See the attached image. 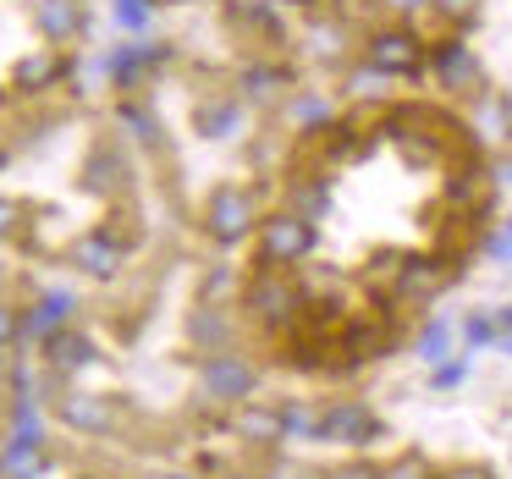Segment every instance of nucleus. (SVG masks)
I'll use <instances>...</instances> for the list:
<instances>
[{
	"label": "nucleus",
	"instance_id": "1",
	"mask_svg": "<svg viewBox=\"0 0 512 479\" xmlns=\"http://www.w3.org/2000/svg\"><path fill=\"white\" fill-rule=\"evenodd\" d=\"M314 243H320V232H314V221L298 210H281V215H270V221H259V265L265 270L303 265V259L314 254Z\"/></svg>",
	"mask_w": 512,
	"mask_h": 479
},
{
	"label": "nucleus",
	"instance_id": "2",
	"mask_svg": "<svg viewBox=\"0 0 512 479\" xmlns=\"http://www.w3.org/2000/svg\"><path fill=\"white\" fill-rule=\"evenodd\" d=\"M380 435H386V424H380V413L369 408V402L358 397H336L320 408V430H314V441L325 446H353V452H364V446H375Z\"/></svg>",
	"mask_w": 512,
	"mask_h": 479
},
{
	"label": "nucleus",
	"instance_id": "3",
	"mask_svg": "<svg viewBox=\"0 0 512 479\" xmlns=\"http://www.w3.org/2000/svg\"><path fill=\"white\" fill-rule=\"evenodd\" d=\"M254 193L248 188H237V182H226V188H215L210 199H204V232L215 237L221 248H232V243H243L248 232H254Z\"/></svg>",
	"mask_w": 512,
	"mask_h": 479
},
{
	"label": "nucleus",
	"instance_id": "4",
	"mask_svg": "<svg viewBox=\"0 0 512 479\" xmlns=\"http://www.w3.org/2000/svg\"><path fill=\"white\" fill-rule=\"evenodd\" d=\"M199 386H204L210 402H237V408H243V402L254 397V386H259V369L248 364V358H237V353H215V358H204Z\"/></svg>",
	"mask_w": 512,
	"mask_h": 479
},
{
	"label": "nucleus",
	"instance_id": "5",
	"mask_svg": "<svg viewBox=\"0 0 512 479\" xmlns=\"http://www.w3.org/2000/svg\"><path fill=\"white\" fill-rule=\"evenodd\" d=\"M369 67H380L386 78H413V72L424 67V39L408 34V28H380L375 39H369Z\"/></svg>",
	"mask_w": 512,
	"mask_h": 479
},
{
	"label": "nucleus",
	"instance_id": "6",
	"mask_svg": "<svg viewBox=\"0 0 512 479\" xmlns=\"http://www.w3.org/2000/svg\"><path fill=\"white\" fill-rule=\"evenodd\" d=\"M56 413H61L67 430H83V435H105L116 424V408L100 397V391H67V397L56 402Z\"/></svg>",
	"mask_w": 512,
	"mask_h": 479
},
{
	"label": "nucleus",
	"instance_id": "7",
	"mask_svg": "<svg viewBox=\"0 0 512 479\" xmlns=\"http://www.w3.org/2000/svg\"><path fill=\"white\" fill-rule=\"evenodd\" d=\"M430 67H435V78H441V89H479V56L463 45V39H441L435 45V56H430Z\"/></svg>",
	"mask_w": 512,
	"mask_h": 479
},
{
	"label": "nucleus",
	"instance_id": "8",
	"mask_svg": "<svg viewBox=\"0 0 512 479\" xmlns=\"http://www.w3.org/2000/svg\"><path fill=\"white\" fill-rule=\"evenodd\" d=\"M72 265H78L83 276H94V281H111L116 270H122V243L105 237V232H89V237L72 243Z\"/></svg>",
	"mask_w": 512,
	"mask_h": 479
},
{
	"label": "nucleus",
	"instance_id": "9",
	"mask_svg": "<svg viewBox=\"0 0 512 479\" xmlns=\"http://www.w3.org/2000/svg\"><path fill=\"white\" fill-rule=\"evenodd\" d=\"M292 303H298V292H292V281H281L276 270H265V276H259L254 287H248V309H254L265 325L292 320Z\"/></svg>",
	"mask_w": 512,
	"mask_h": 479
},
{
	"label": "nucleus",
	"instance_id": "10",
	"mask_svg": "<svg viewBox=\"0 0 512 479\" xmlns=\"http://www.w3.org/2000/svg\"><path fill=\"white\" fill-rule=\"evenodd\" d=\"M45 358H50V369H56V375H78V369L100 364V347H94L83 331H56L45 342Z\"/></svg>",
	"mask_w": 512,
	"mask_h": 479
},
{
	"label": "nucleus",
	"instance_id": "11",
	"mask_svg": "<svg viewBox=\"0 0 512 479\" xmlns=\"http://www.w3.org/2000/svg\"><path fill=\"white\" fill-rule=\"evenodd\" d=\"M72 309H78V298H72L67 287H50L45 298L28 309V320H23V336H56V331H67V320H72Z\"/></svg>",
	"mask_w": 512,
	"mask_h": 479
},
{
	"label": "nucleus",
	"instance_id": "12",
	"mask_svg": "<svg viewBox=\"0 0 512 479\" xmlns=\"http://www.w3.org/2000/svg\"><path fill=\"white\" fill-rule=\"evenodd\" d=\"M45 468H50L45 441H34V435H12L6 452H0V479H39Z\"/></svg>",
	"mask_w": 512,
	"mask_h": 479
},
{
	"label": "nucleus",
	"instance_id": "13",
	"mask_svg": "<svg viewBox=\"0 0 512 479\" xmlns=\"http://www.w3.org/2000/svg\"><path fill=\"white\" fill-rule=\"evenodd\" d=\"M474 133H479V144H507L512 138V94H479Z\"/></svg>",
	"mask_w": 512,
	"mask_h": 479
},
{
	"label": "nucleus",
	"instance_id": "14",
	"mask_svg": "<svg viewBox=\"0 0 512 479\" xmlns=\"http://www.w3.org/2000/svg\"><path fill=\"white\" fill-rule=\"evenodd\" d=\"M34 23H39V34H45L50 45H67V39L83 28V6L78 0H39Z\"/></svg>",
	"mask_w": 512,
	"mask_h": 479
},
{
	"label": "nucleus",
	"instance_id": "15",
	"mask_svg": "<svg viewBox=\"0 0 512 479\" xmlns=\"http://www.w3.org/2000/svg\"><path fill=\"white\" fill-rule=\"evenodd\" d=\"M193 122H199L204 138H237L243 133V105L237 100H204L199 111H193Z\"/></svg>",
	"mask_w": 512,
	"mask_h": 479
},
{
	"label": "nucleus",
	"instance_id": "16",
	"mask_svg": "<svg viewBox=\"0 0 512 479\" xmlns=\"http://www.w3.org/2000/svg\"><path fill=\"white\" fill-rule=\"evenodd\" d=\"M237 435L254 441V446L287 441V435H281V408H254V402H243V413H237Z\"/></svg>",
	"mask_w": 512,
	"mask_h": 479
},
{
	"label": "nucleus",
	"instance_id": "17",
	"mask_svg": "<svg viewBox=\"0 0 512 479\" xmlns=\"http://www.w3.org/2000/svg\"><path fill=\"white\" fill-rule=\"evenodd\" d=\"M287 116H292V127H325L336 116V100H331V94L303 89V94H292V100H287Z\"/></svg>",
	"mask_w": 512,
	"mask_h": 479
},
{
	"label": "nucleus",
	"instance_id": "18",
	"mask_svg": "<svg viewBox=\"0 0 512 479\" xmlns=\"http://www.w3.org/2000/svg\"><path fill=\"white\" fill-rule=\"evenodd\" d=\"M413 347H419V358H424L430 369L446 364V353H452V320H446V314H435V320L419 331V342H413Z\"/></svg>",
	"mask_w": 512,
	"mask_h": 479
},
{
	"label": "nucleus",
	"instance_id": "19",
	"mask_svg": "<svg viewBox=\"0 0 512 479\" xmlns=\"http://www.w3.org/2000/svg\"><path fill=\"white\" fill-rule=\"evenodd\" d=\"M303 39H309V50H314L320 61H336V56L347 50V28L336 23V17H320V23H309V34H303Z\"/></svg>",
	"mask_w": 512,
	"mask_h": 479
},
{
	"label": "nucleus",
	"instance_id": "20",
	"mask_svg": "<svg viewBox=\"0 0 512 479\" xmlns=\"http://www.w3.org/2000/svg\"><path fill=\"white\" fill-rule=\"evenodd\" d=\"M496 336H501L496 309H474V314L463 320V347H468V353H479V347H496Z\"/></svg>",
	"mask_w": 512,
	"mask_h": 479
},
{
	"label": "nucleus",
	"instance_id": "21",
	"mask_svg": "<svg viewBox=\"0 0 512 479\" xmlns=\"http://www.w3.org/2000/svg\"><path fill=\"white\" fill-rule=\"evenodd\" d=\"M314 430H320V413L303 408V402H281V435H292V441H314Z\"/></svg>",
	"mask_w": 512,
	"mask_h": 479
},
{
	"label": "nucleus",
	"instance_id": "22",
	"mask_svg": "<svg viewBox=\"0 0 512 479\" xmlns=\"http://www.w3.org/2000/svg\"><path fill=\"white\" fill-rule=\"evenodd\" d=\"M380 479H441V474H435V463L424 452H397L386 468H380Z\"/></svg>",
	"mask_w": 512,
	"mask_h": 479
},
{
	"label": "nucleus",
	"instance_id": "23",
	"mask_svg": "<svg viewBox=\"0 0 512 479\" xmlns=\"http://www.w3.org/2000/svg\"><path fill=\"white\" fill-rule=\"evenodd\" d=\"M386 83H391V78H386L380 67H369V61L347 72V94H353V100H380V94H386Z\"/></svg>",
	"mask_w": 512,
	"mask_h": 479
},
{
	"label": "nucleus",
	"instance_id": "24",
	"mask_svg": "<svg viewBox=\"0 0 512 479\" xmlns=\"http://www.w3.org/2000/svg\"><path fill=\"white\" fill-rule=\"evenodd\" d=\"M243 89L254 94V100H270V94L287 89V72H281V67H248L243 72Z\"/></svg>",
	"mask_w": 512,
	"mask_h": 479
},
{
	"label": "nucleus",
	"instance_id": "25",
	"mask_svg": "<svg viewBox=\"0 0 512 479\" xmlns=\"http://www.w3.org/2000/svg\"><path fill=\"white\" fill-rule=\"evenodd\" d=\"M111 17L122 28H133V34H144L149 17H155V0H111Z\"/></svg>",
	"mask_w": 512,
	"mask_h": 479
},
{
	"label": "nucleus",
	"instance_id": "26",
	"mask_svg": "<svg viewBox=\"0 0 512 479\" xmlns=\"http://www.w3.org/2000/svg\"><path fill=\"white\" fill-rule=\"evenodd\" d=\"M122 127H133V138L138 144H160V127H155V116L149 111H138V105H122V116H116Z\"/></svg>",
	"mask_w": 512,
	"mask_h": 479
},
{
	"label": "nucleus",
	"instance_id": "27",
	"mask_svg": "<svg viewBox=\"0 0 512 479\" xmlns=\"http://www.w3.org/2000/svg\"><path fill=\"white\" fill-rule=\"evenodd\" d=\"M468 369H474V364H468V353L463 358H446V364H435L430 386L435 391H452V386H463V380H468Z\"/></svg>",
	"mask_w": 512,
	"mask_h": 479
},
{
	"label": "nucleus",
	"instance_id": "28",
	"mask_svg": "<svg viewBox=\"0 0 512 479\" xmlns=\"http://www.w3.org/2000/svg\"><path fill=\"white\" fill-rule=\"evenodd\" d=\"M56 67H61L56 56H34V61L17 67V83H28V89H34V83H50V78H56Z\"/></svg>",
	"mask_w": 512,
	"mask_h": 479
},
{
	"label": "nucleus",
	"instance_id": "29",
	"mask_svg": "<svg viewBox=\"0 0 512 479\" xmlns=\"http://www.w3.org/2000/svg\"><path fill=\"white\" fill-rule=\"evenodd\" d=\"M325 479H380V468L358 457V463H342V468H336V474H325Z\"/></svg>",
	"mask_w": 512,
	"mask_h": 479
},
{
	"label": "nucleus",
	"instance_id": "30",
	"mask_svg": "<svg viewBox=\"0 0 512 479\" xmlns=\"http://www.w3.org/2000/svg\"><path fill=\"white\" fill-rule=\"evenodd\" d=\"M17 215H23V210H17V199H0V237L17 232Z\"/></svg>",
	"mask_w": 512,
	"mask_h": 479
},
{
	"label": "nucleus",
	"instance_id": "31",
	"mask_svg": "<svg viewBox=\"0 0 512 479\" xmlns=\"http://www.w3.org/2000/svg\"><path fill=\"white\" fill-rule=\"evenodd\" d=\"M17 331H23V325H17V314H12V309H6V303H0V347L12 342V336H17Z\"/></svg>",
	"mask_w": 512,
	"mask_h": 479
},
{
	"label": "nucleus",
	"instance_id": "32",
	"mask_svg": "<svg viewBox=\"0 0 512 479\" xmlns=\"http://www.w3.org/2000/svg\"><path fill=\"white\" fill-rule=\"evenodd\" d=\"M380 6H386V12H397V17H408V12H424L430 0H380Z\"/></svg>",
	"mask_w": 512,
	"mask_h": 479
},
{
	"label": "nucleus",
	"instance_id": "33",
	"mask_svg": "<svg viewBox=\"0 0 512 479\" xmlns=\"http://www.w3.org/2000/svg\"><path fill=\"white\" fill-rule=\"evenodd\" d=\"M441 479H490V474H485V468H446Z\"/></svg>",
	"mask_w": 512,
	"mask_h": 479
},
{
	"label": "nucleus",
	"instance_id": "34",
	"mask_svg": "<svg viewBox=\"0 0 512 479\" xmlns=\"http://www.w3.org/2000/svg\"><path fill=\"white\" fill-rule=\"evenodd\" d=\"M496 325H501V336H512V303H507V309H496Z\"/></svg>",
	"mask_w": 512,
	"mask_h": 479
},
{
	"label": "nucleus",
	"instance_id": "35",
	"mask_svg": "<svg viewBox=\"0 0 512 479\" xmlns=\"http://www.w3.org/2000/svg\"><path fill=\"white\" fill-rule=\"evenodd\" d=\"M435 6H441V12H468L474 0H435Z\"/></svg>",
	"mask_w": 512,
	"mask_h": 479
},
{
	"label": "nucleus",
	"instance_id": "36",
	"mask_svg": "<svg viewBox=\"0 0 512 479\" xmlns=\"http://www.w3.org/2000/svg\"><path fill=\"white\" fill-rule=\"evenodd\" d=\"M270 479H309V474H303V468H287V463H281V468H276V474H270Z\"/></svg>",
	"mask_w": 512,
	"mask_h": 479
},
{
	"label": "nucleus",
	"instance_id": "37",
	"mask_svg": "<svg viewBox=\"0 0 512 479\" xmlns=\"http://www.w3.org/2000/svg\"><path fill=\"white\" fill-rule=\"evenodd\" d=\"M496 182H501V188H512V160H507V166H496Z\"/></svg>",
	"mask_w": 512,
	"mask_h": 479
},
{
	"label": "nucleus",
	"instance_id": "38",
	"mask_svg": "<svg viewBox=\"0 0 512 479\" xmlns=\"http://www.w3.org/2000/svg\"><path fill=\"white\" fill-rule=\"evenodd\" d=\"M226 479H254V474H226Z\"/></svg>",
	"mask_w": 512,
	"mask_h": 479
},
{
	"label": "nucleus",
	"instance_id": "39",
	"mask_svg": "<svg viewBox=\"0 0 512 479\" xmlns=\"http://www.w3.org/2000/svg\"><path fill=\"white\" fill-rule=\"evenodd\" d=\"M72 479H94V474H72Z\"/></svg>",
	"mask_w": 512,
	"mask_h": 479
},
{
	"label": "nucleus",
	"instance_id": "40",
	"mask_svg": "<svg viewBox=\"0 0 512 479\" xmlns=\"http://www.w3.org/2000/svg\"><path fill=\"white\" fill-rule=\"evenodd\" d=\"M166 479H188V474H166Z\"/></svg>",
	"mask_w": 512,
	"mask_h": 479
},
{
	"label": "nucleus",
	"instance_id": "41",
	"mask_svg": "<svg viewBox=\"0 0 512 479\" xmlns=\"http://www.w3.org/2000/svg\"><path fill=\"white\" fill-rule=\"evenodd\" d=\"M0 166H6V149H0Z\"/></svg>",
	"mask_w": 512,
	"mask_h": 479
}]
</instances>
